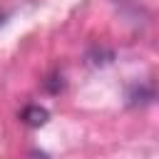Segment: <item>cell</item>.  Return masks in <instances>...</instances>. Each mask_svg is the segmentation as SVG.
I'll list each match as a JSON object with an SVG mask.
<instances>
[{
  "mask_svg": "<svg viewBox=\"0 0 159 159\" xmlns=\"http://www.w3.org/2000/svg\"><path fill=\"white\" fill-rule=\"evenodd\" d=\"M22 119H25L30 127H42V124L47 122V109H42V107H27V109L22 112Z\"/></svg>",
  "mask_w": 159,
  "mask_h": 159,
  "instance_id": "obj_1",
  "label": "cell"
}]
</instances>
